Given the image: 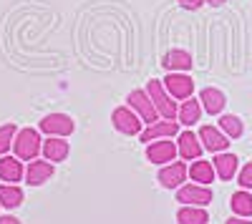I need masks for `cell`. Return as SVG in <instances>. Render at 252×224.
Wrapping results in <instances>:
<instances>
[{
    "label": "cell",
    "mask_w": 252,
    "mask_h": 224,
    "mask_svg": "<svg viewBox=\"0 0 252 224\" xmlns=\"http://www.w3.org/2000/svg\"><path fill=\"white\" fill-rule=\"evenodd\" d=\"M13 149H15V156L20 161H33V159H38L40 151H43V139H40V134L35 129H20L15 134Z\"/></svg>",
    "instance_id": "6da1fadb"
},
{
    "label": "cell",
    "mask_w": 252,
    "mask_h": 224,
    "mask_svg": "<svg viewBox=\"0 0 252 224\" xmlns=\"http://www.w3.org/2000/svg\"><path fill=\"white\" fill-rule=\"evenodd\" d=\"M146 93H149V98H152V104H154V109H157V113L159 116H164V118H177V113H179V109H177V101L166 93V88H164V84L161 81H149L146 84Z\"/></svg>",
    "instance_id": "7a4b0ae2"
},
{
    "label": "cell",
    "mask_w": 252,
    "mask_h": 224,
    "mask_svg": "<svg viewBox=\"0 0 252 224\" xmlns=\"http://www.w3.org/2000/svg\"><path fill=\"white\" fill-rule=\"evenodd\" d=\"M111 121H114V129L121 131V134H126V136L141 134V124H144V121L139 118V113H136L131 106H119V109H114Z\"/></svg>",
    "instance_id": "3957f363"
},
{
    "label": "cell",
    "mask_w": 252,
    "mask_h": 224,
    "mask_svg": "<svg viewBox=\"0 0 252 224\" xmlns=\"http://www.w3.org/2000/svg\"><path fill=\"white\" fill-rule=\"evenodd\" d=\"M177 201L187 207H207L212 201V189L204 184H184L177 192Z\"/></svg>",
    "instance_id": "277c9868"
},
{
    "label": "cell",
    "mask_w": 252,
    "mask_h": 224,
    "mask_svg": "<svg viewBox=\"0 0 252 224\" xmlns=\"http://www.w3.org/2000/svg\"><path fill=\"white\" fill-rule=\"evenodd\" d=\"M161 84H164L166 93H169L174 101H187V98H192V93H194V81L189 78L187 73H169Z\"/></svg>",
    "instance_id": "5b68a950"
},
{
    "label": "cell",
    "mask_w": 252,
    "mask_h": 224,
    "mask_svg": "<svg viewBox=\"0 0 252 224\" xmlns=\"http://www.w3.org/2000/svg\"><path fill=\"white\" fill-rule=\"evenodd\" d=\"M73 129H76V124L71 121V116H66V113H48L43 121H40V131L48 134V136H58V139L71 136Z\"/></svg>",
    "instance_id": "8992f818"
},
{
    "label": "cell",
    "mask_w": 252,
    "mask_h": 224,
    "mask_svg": "<svg viewBox=\"0 0 252 224\" xmlns=\"http://www.w3.org/2000/svg\"><path fill=\"white\" fill-rule=\"evenodd\" d=\"M126 101H129V106L139 113V118L144 121V124H157V109H154V104H152V98H149V93H146V91H131L129 93V98H126Z\"/></svg>",
    "instance_id": "52a82bcc"
},
{
    "label": "cell",
    "mask_w": 252,
    "mask_h": 224,
    "mask_svg": "<svg viewBox=\"0 0 252 224\" xmlns=\"http://www.w3.org/2000/svg\"><path fill=\"white\" fill-rule=\"evenodd\" d=\"M179 149L174 141H166V139H159V141H152L149 146H146V159L152 161V164H172L177 159Z\"/></svg>",
    "instance_id": "ba28073f"
},
{
    "label": "cell",
    "mask_w": 252,
    "mask_h": 224,
    "mask_svg": "<svg viewBox=\"0 0 252 224\" xmlns=\"http://www.w3.org/2000/svg\"><path fill=\"white\" fill-rule=\"evenodd\" d=\"M199 141H202V146L207 151H215V154L227 151V146H229V136L217 126H202L199 129Z\"/></svg>",
    "instance_id": "9c48e42d"
},
{
    "label": "cell",
    "mask_w": 252,
    "mask_h": 224,
    "mask_svg": "<svg viewBox=\"0 0 252 224\" xmlns=\"http://www.w3.org/2000/svg\"><path fill=\"white\" fill-rule=\"evenodd\" d=\"M187 176H189V169L182 164V161H172V164H166L159 171V184L164 189H179Z\"/></svg>",
    "instance_id": "30bf717a"
},
{
    "label": "cell",
    "mask_w": 252,
    "mask_h": 224,
    "mask_svg": "<svg viewBox=\"0 0 252 224\" xmlns=\"http://www.w3.org/2000/svg\"><path fill=\"white\" fill-rule=\"evenodd\" d=\"M179 134V121H172V118H166V121H157V124H152L149 129H144L139 136L141 141H146V144H152V141H159V139H172Z\"/></svg>",
    "instance_id": "8fae6325"
},
{
    "label": "cell",
    "mask_w": 252,
    "mask_h": 224,
    "mask_svg": "<svg viewBox=\"0 0 252 224\" xmlns=\"http://www.w3.org/2000/svg\"><path fill=\"white\" fill-rule=\"evenodd\" d=\"M53 164L51 161H38V159H33L31 164H28V169H26V181L31 187H43L46 181L53 176Z\"/></svg>",
    "instance_id": "7c38bea8"
},
{
    "label": "cell",
    "mask_w": 252,
    "mask_h": 224,
    "mask_svg": "<svg viewBox=\"0 0 252 224\" xmlns=\"http://www.w3.org/2000/svg\"><path fill=\"white\" fill-rule=\"evenodd\" d=\"M177 149H179V156L182 159H187V161H197L199 156H202V144H199V139H197V134H192V131H182L179 134V141H177Z\"/></svg>",
    "instance_id": "4fadbf2b"
},
{
    "label": "cell",
    "mask_w": 252,
    "mask_h": 224,
    "mask_svg": "<svg viewBox=\"0 0 252 224\" xmlns=\"http://www.w3.org/2000/svg\"><path fill=\"white\" fill-rule=\"evenodd\" d=\"M237 156L235 154H227V151H220L215 159H212V167H215V174L222 179V181H229L235 174H237Z\"/></svg>",
    "instance_id": "5bb4252c"
},
{
    "label": "cell",
    "mask_w": 252,
    "mask_h": 224,
    "mask_svg": "<svg viewBox=\"0 0 252 224\" xmlns=\"http://www.w3.org/2000/svg\"><path fill=\"white\" fill-rule=\"evenodd\" d=\"M26 176V169L20 164L18 156H3L0 159V179L8 181V184H18L20 179Z\"/></svg>",
    "instance_id": "9a60e30c"
},
{
    "label": "cell",
    "mask_w": 252,
    "mask_h": 224,
    "mask_svg": "<svg viewBox=\"0 0 252 224\" xmlns=\"http://www.w3.org/2000/svg\"><path fill=\"white\" fill-rule=\"evenodd\" d=\"M199 104L204 106V111H207V113L217 116V113H222V111H224L227 98H224V93H222L220 88H202V93H199Z\"/></svg>",
    "instance_id": "2e32d148"
},
{
    "label": "cell",
    "mask_w": 252,
    "mask_h": 224,
    "mask_svg": "<svg viewBox=\"0 0 252 224\" xmlns=\"http://www.w3.org/2000/svg\"><path fill=\"white\" fill-rule=\"evenodd\" d=\"M192 56H189L187 51H169L164 56V60H161V66L169 71V73H179V71H189L192 68Z\"/></svg>",
    "instance_id": "e0dca14e"
},
{
    "label": "cell",
    "mask_w": 252,
    "mask_h": 224,
    "mask_svg": "<svg viewBox=\"0 0 252 224\" xmlns=\"http://www.w3.org/2000/svg\"><path fill=\"white\" fill-rule=\"evenodd\" d=\"M43 156H46V161H66V156H68V141H63V139H58V136H51L48 141H43Z\"/></svg>",
    "instance_id": "ac0fdd59"
},
{
    "label": "cell",
    "mask_w": 252,
    "mask_h": 224,
    "mask_svg": "<svg viewBox=\"0 0 252 224\" xmlns=\"http://www.w3.org/2000/svg\"><path fill=\"white\" fill-rule=\"evenodd\" d=\"M189 179L197 181V184H204L209 187L215 181V167H212V161H192V167H189Z\"/></svg>",
    "instance_id": "d6986e66"
},
{
    "label": "cell",
    "mask_w": 252,
    "mask_h": 224,
    "mask_svg": "<svg viewBox=\"0 0 252 224\" xmlns=\"http://www.w3.org/2000/svg\"><path fill=\"white\" fill-rule=\"evenodd\" d=\"M179 124L182 126H194L197 121H199V116H202V104L197 98H187V101H182V106H179Z\"/></svg>",
    "instance_id": "ffe728a7"
},
{
    "label": "cell",
    "mask_w": 252,
    "mask_h": 224,
    "mask_svg": "<svg viewBox=\"0 0 252 224\" xmlns=\"http://www.w3.org/2000/svg\"><path fill=\"white\" fill-rule=\"evenodd\" d=\"M177 222L179 224H209V214L204 212V207H187V204H182V209L177 212Z\"/></svg>",
    "instance_id": "44dd1931"
},
{
    "label": "cell",
    "mask_w": 252,
    "mask_h": 224,
    "mask_svg": "<svg viewBox=\"0 0 252 224\" xmlns=\"http://www.w3.org/2000/svg\"><path fill=\"white\" fill-rule=\"evenodd\" d=\"M0 204L5 209H15L23 204V189L18 184H0Z\"/></svg>",
    "instance_id": "7402d4cb"
},
{
    "label": "cell",
    "mask_w": 252,
    "mask_h": 224,
    "mask_svg": "<svg viewBox=\"0 0 252 224\" xmlns=\"http://www.w3.org/2000/svg\"><path fill=\"white\" fill-rule=\"evenodd\" d=\"M235 217H252V196L247 194V189L242 192H235L232 194V201H229Z\"/></svg>",
    "instance_id": "603a6c76"
},
{
    "label": "cell",
    "mask_w": 252,
    "mask_h": 224,
    "mask_svg": "<svg viewBox=\"0 0 252 224\" xmlns=\"http://www.w3.org/2000/svg\"><path fill=\"white\" fill-rule=\"evenodd\" d=\"M220 129H222L229 139H240V136H242V131H245L242 121H240L237 116H232V113H224V116L220 118Z\"/></svg>",
    "instance_id": "cb8c5ba5"
},
{
    "label": "cell",
    "mask_w": 252,
    "mask_h": 224,
    "mask_svg": "<svg viewBox=\"0 0 252 224\" xmlns=\"http://www.w3.org/2000/svg\"><path fill=\"white\" fill-rule=\"evenodd\" d=\"M13 141H15V124L0 126V156H5L13 149Z\"/></svg>",
    "instance_id": "d4e9b609"
},
{
    "label": "cell",
    "mask_w": 252,
    "mask_h": 224,
    "mask_svg": "<svg viewBox=\"0 0 252 224\" xmlns=\"http://www.w3.org/2000/svg\"><path fill=\"white\" fill-rule=\"evenodd\" d=\"M237 184H240L242 189H252V161H250V164H245V167L240 169Z\"/></svg>",
    "instance_id": "484cf974"
},
{
    "label": "cell",
    "mask_w": 252,
    "mask_h": 224,
    "mask_svg": "<svg viewBox=\"0 0 252 224\" xmlns=\"http://www.w3.org/2000/svg\"><path fill=\"white\" fill-rule=\"evenodd\" d=\"M202 3L204 0H179V5L187 8V10H197V8H202Z\"/></svg>",
    "instance_id": "4316f807"
},
{
    "label": "cell",
    "mask_w": 252,
    "mask_h": 224,
    "mask_svg": "<svg viewBox=\"0 0 252 224\" xmlns=\"http://www.w3.org/2000/svg\"><path fill=\"white\" fill-rule=\"evenodd\" d=\"M227 224H252V222H247L245 217H229V219H227Z\"/></svg>",
    "instance_id": "83f0119b"
},
{
    "label": "cell",
    "mask_w": 252,
    "mask_h": 224,
    "mask_svg": "<svg viewBox=\"0 0 252 224\" xmlns=\"http://www.w3.org/2000/svg\"><path fill=\"white\" fill-rule=\"evenodd\" d=\"M0 224H20L15 217H10V214H5V217H0Z\"/></svg>",
    "instance_id": "f1b7e54d"
},
{
    "label": "cell",
    "mask_w": 252,
    "mask_h": 224,
    "mask_svg": "<svg viewBox=\"0 0 252 224\" xmlns=\"http://www.w3.org/2000/svg\"><path fill=\"white\" fill-rule=\"evenodd\" d=\"M207 3H209V5H215V8H217V5H222V3H224V0H207Z\"/></svg>",
    "instance_id": "f546056e"
}]
</instances>
